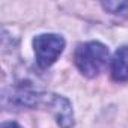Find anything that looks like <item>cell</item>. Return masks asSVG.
<instances>
[{"instance_id":"cell-1","label":"cell","mask_w":128,"mask_h":128,"mask_svg":"<svg viewBox=\"0 0 128 128\" xmlns=\"http://www.w3.org/2000/svg\"><path fill=\"white\" fill-rule=\"evenodd\" d=\"M108 48L98 42L90 41L77 45L74 51V63L77 70L88 78L98 77L108 63Z\"/></svg>"},{"instance_id":"cell-2","label":"cell","mask_w":128,"mask_h":128,"mask_svg":"<svg viewBox=\"0 0 128 128\" xmlns=\"http://www.w3.org/2000/svg\"><path fill=\"white\" fill-rule=\"evenodd\" d=\"M33 107H42L44 110L50 112L54 116V119H56V122L60 128H72L74 124H76L74 122L72 106L65 96L38 90Z\"/></svg>"},{"instance_id":"cell-3","label":"cell","mask_w":128,"mask_h":128,"mask_svg":"<svg viewBox=\"0 0 128 128\" xmlns=\"http://www.w3.org/2000/svg\"><path fill=\"white\" fill-rule=\"evenodd\" d=\"M63 48H65V39L56 33H42L33 39L36 62L41 68L51 66L62 54Z\"/></svg>"},{"instance_id":"cell-4","label":"cell","mask_w":128,"mask_h":128,"mask_svg":"<svg viewBox=\"0 0 128 128\" xmlns=\"http://www.w3.org/2000/svg\"><path fill=\"white\" fill-rule=\"evenodd\" d=\"M110 74L114 82H128V45H122L113 54L110 63Z\"/></svg>"},{"instance_id":"cell-5","label":"cell","mask_w":128,"mask_h":128,"mask_svg":"<svg viewBox=\"0 0 128 128\" xmlns=\"http://www.w3.org/2000/svg\"><path fill=\"white\" fill-rule=\"evenodd\" d=\"M101 6L113 14V15H120V17H126L128 18V0H108V2H102Z\"/></svg>"},{"instance_id":"cell-6","label":"cell","mask_w":128,"mask_h":128,"mask_svg":"<svg viewBox=\"0 0 128 128\" xmlns=\"http://www.w3.org/2000/svg\"><path fill=\"white\" fill-rule=\"evenodd\" d=\"M2 128H21L17 122H14V120H9V122H3L2 124Z\"/></svg>"}]
</instances>
